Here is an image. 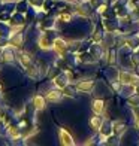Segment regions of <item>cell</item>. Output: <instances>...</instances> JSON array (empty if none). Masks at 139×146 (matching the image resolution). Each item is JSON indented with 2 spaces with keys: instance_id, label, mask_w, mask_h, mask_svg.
Wrapping results in <instances>:
<instances>
[{
  "instance_id": "cell-8",
  "label": "cell",
  "mask_w": 139,
  "mask_h": 146,
  "mask_svg": "<svg viewBox=\"0 0 139 146\" xmlns=\"http://www.w3.org/2000/svg\"><path fill=\"white\" fill-rule=\"evenodd\" d=\"M39 43H41V48H43V49L49 48V45H48V42L45 40V37H43V36H42L41 39H39Z\"/></svg>"
},
{
  "instance_id": "cell-9",
  "label": "cell",
  "mask_w": 139,
  "mask_h": 146,
  "mask_svg": "<svg viewBox=\"0 0 139 146\" xmlns=\"http://www.w3.org/2000/svg\"><path fill=\"white\" fill-rule=\"evenodd\" d=\"M21 63H23V66H29L30 64V58L27 55H23L21 57Z\"/></svg>"
},
{
  "instance_id": "cell-2",
  "label": "cell",
  "mask_w": 139,
  "mask_h": 146,
  "mask_svg": "<svg viewBox=\"0 0 139 146\" xmlns=\"http://www.w3.org/2000/svg\"><path fill=\"white\" fill-rule=\"evenodd\" d=\"M66 48H67V45H66V42L63 39H55L54 40V49H55L57 54H63L66 51Z\"/></svg>"
},
{
  "instance_id": "cell-5",
  "label": "cell",
  "mask_w": 139,
  "mask_h": 146,
  "mask_svg": "<svg viewBox=\"0 0 139 146\" xmlns=\"http://www.w3.org/2000/svg\"><path fill=\"white\" fill-rule=\"evenodd\" d=\"M60 97H61V94H60V92H57V91H49L48 94H46L48 102H58V100H60Z\"/></svg>"
},
{
  "instance_id": "cell-3",
  "label": "cell",
  "mask_w": 139,
  "mask_h": 146,
  "mask_svg": "<svg viewBox=\"0 0 139 146\" xmlns=\"http://www.w3.org/2000/svg\"><path fill=\"white\" fill-rule=\"evenodd\" d=\"M33 104H35L36 110H42L45 108V98L41 97V96H36L35 98H33Z\"/></svg>"
},
{
  "instance_id": "cell-4",
  "label": "cell",
  "mask_w": 139,
  "mask_h": 146,
  "mask_svg": "<svg viewBox=\"0 0 139 146\" xmlns=\"http://www.w3.org/2000/svg\"><path fill=\"white\" fill-rule=\"evenodd\" d=\"M93 110H94L96 115H100L103 110V102L102 100H94L93 102Z\"/></svg>"
},
{
  "instance_id": "cell-10",
  "label": "cell",
  "mask_w": 139,
  "mask_h": 146,
  "mask_svg": "<svg viewBox=\"0 0 139 146\" xmlns=\"http://www.w3.org/2000/svg\"><path fill=\"white\" fill-rule=\"evenodd\" d=\"M9 134L14 136V137H18V131H17L15 128H9Z\"/></svg>"
},
{
  "instance_id": "cell-7",
  "label": "cell",
  "mask_w": 139,
  "mask_h": 146,
  "mask_svg": "<svg viewBox=\"0 0 139 146\" xmlns=\"http://www.w3.org/2000/svg\"><path fill=\"white\" fill-rule=\"evenodd\" d=\"M93 87V82H81V84H78V91H87V90H90Z\"/></svg>"
},
{
  "instance_id": "cell-1",
  "label": "cell",
  "mask_w": 139,
  "mask_h": 146,
  "mask_svg": "<svg viewBox=\"0 0 139 146\" xmlns=\"http://www.w3.org/2000/svg\"><path fill=\"white\" fill-rule=\"evenodd\" d=\"M58 134H60V142H61L63 145H66V146L75 145V142H74V139H72V136H70L64 128H60V133H58Z\"/></svg>"
},
{
  "instance_id": "cell-6",
  "label": "cell",
  "mask_w": 139,
  "mask_h": 146,
  "mask_svg": "<svg viewBox=\"0 0 139 146\" xmlns=\"http://www.w3.org/2000/svg\"><path fill=\"white\" fill-rule=\"evenodd\" d=\"M91 127L94 128V130H100V127H102V119L99 118V116H94L91 119Z\"/></svg>"
}]
</instances>
